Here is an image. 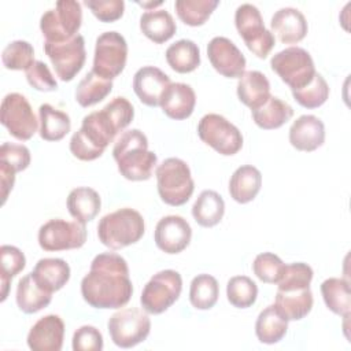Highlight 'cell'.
<instances>
[{"instance_id": "23", "label": "cell", "mask_w": 351, "mask_h": 351, "mask_svg": "<svg viewBox=\"0 0 351 351\" xmlns=\"http://www.w3.org/2000/svg\"><path fill=\"white\" fill-rule=\"evenodd\" d=\"M237 96L251 110L261 107L271 96L267 77L258 70L244 71L237 82Z\"/></svg>"}, {"instance_id": "15", "label": "cell", "mask_w": 351, "mask_h": 351, "mask_svg": "<svg viewBox=\"0 0 351 351\" xmlns=\"http://www.w3.org/2000/svg\"><path fill=\"white\" fill-rule=\"evenodd\" d=\"M44 51L49 58L56 75L60 81H71L84 67L86 59L85 40L77 34L63 43H44Z\"/></svg>"}, {"instance_id": "5", "label": "cell", "mask_w": 351, "mask_h": 351, "mask_svg": "<svg viewBox=\"0 0 351 351\" xmlns=\"http://www.w3.org/2000/svg\"><path fill=\"white\" fill-rule=\"evenodd\" d=\"M158 193L169 206L185 204L193 193L195 182L191 176V169L180 158H167L158 165L156 171Z\"/></svg>"}, {"instance_id": "7", "label": "cell", "mask_w": 351, "mask_h": 351, "mask_svg": "<svg viewBox=\"0 0 351 351\" xmlns=\"http://www.w3.org/2000/svg\"><path fill=\"white\" fill-rule=\"evenodd\" d=\"M270 66L291 90L308 85L317 73L311 55L300 47H288L277 52L271 58Z\"/></svg>"}, {"instance_id": "42", "label": "cell", "mask_w": 351, "mask_h": 351, "mask_svg": "<svg viewBox=\"0 0 351 351\" xmlns=\"http://www.w3.org/2000/svg\"><path fill=\"white\" fill-rule=\"evenodd\" d=\"M292 96L302 107L317 108L328 100L329 86L325 78L319 73H315L311 82L304 88L292 90Z\"/></svg>"}, {"instance_id": "32", "label": "cell", "mask_w": 351, "mask_h": 351, "mask_svg": "<svg viewBox=\"0 0 351 351\" xmlns=\"http://www.w3.org/2000/svg\"><path fill=\"white\" fill-rule=\"evenodd\" d=\"M38 121L40 137L45 141H59L71 129L70 117L64 111L58 110L48 103L40 106Z\"/></svg>"}, {"instance_id": "2", "label": "cell", "mask_w": 351, "mask_h": 351, "mask_svg": "<svg viewBox=\"0 0 351 351\" xmlns=\"http://www.w3.org/2000/svg\"><path fill=\"white\" fill-rule=\"evenodd\" d=\"M112 156L121 176L130 181L149 180L158 163L156 154L148 149L147 136L138 129L121 133L114 144Z\"/></svg>"}, {"instance_id": "33", "label": "cell", "mask_w": 351, "mask_h": 351, "mask_svg": "<svg viewBox=\"0 0 351 351\" xmlns=\"http://www.w3.org/2000/svg\"><path fill=\"white\" fill-rule=\"evenodd\" d=\"M225 213V202L222 196L211 189L203 191L192 206L195 221L203 228H213L221 222Z\"/></svg>"}, {"instance_id": "28", "label": "cell", "mask_w": 351, "mask_h": 351, "mask_svg": "<svg viewBox=\"0 0 351 351\" xmlns=\"http://www.w3.org/2000/svg\"><path fill=\"white\" fill-rule=\"evenodd\" d=\"M140 29L147 38L155 44H162L174 36L177 25L169 11L147 10L140 16Z\"/></svg>"}, {"instance_id": "45", "label": "cell", "mask_w": 351, "mask_h": 351, "mask_svg": "<svg viewBox=\"0 0 351 351\" xmlns=\"http://www.w3.org/2000/svg\"><path fill=\"white\" fill-rule=\"evenodd\" d=\"M26 80L34 89L40 92H53L58 89L55 77L52 75L49 67L41 60H36L26 70Z\"/></svg>"}, {"instance_id": "16", "label": "cell", "mask_w": 351, "mask_h": 351, "mask_svg": "<svg viewBox=\"0 0 351 351\" xmlns=\"http://www.w3.org/2000/svg\"><path fill=\"white\" fill-rule=\"evenodd\" d=\"M207 56L211 66L223 77L240 78L245 70V58L233 41L217 36L207 44Z\"/></svg>"}, {"instance_id": "37", "label": "cell", "mask_w": 351, "mask_h": 351, "mask_svg": "<svg viewBox=\"0 0 351 351\" xmlns=\"http://www.w3.org/2000/svg\"><path fill=\"white\" fill-rule=\"evenodd\" d=\"M219 296V285L210 274H197L189 288L191 304L197 310H210L215 306Z\"/></svg>"}, {"instance_id": "31", "label": "cell", "mask_w": 351, "mask_h": 351, "mask_svg": "<svg viewBox=\"0 0 351 351\" xmlns=\"http://www.w3.org/2000/svg\"><path fill=\"white\" fill-rule=\"evenodd\" d=\"M251 114L254 122L261 129L271 130L278 129L287 123L293 115V108L287 101L276 96H270L265 104L251 110Z\"/></svg>"}, {"instance_id": "21", "label": "cell", "mask_w": 351, "mask_h": 351, "mask_svg": "<svg viewBox=\"0 0 351 351\" xmlns=\"http://www.w3.org/2000/svg\"><path fill=\"white\" fill-rule=\"evenodd\" d=\"M270 27L282 44H296L302 41L308 30L304 15L293 7H284L276 11L271 16Z\"/></svg>"}, {"instance_id": "8", "label": "cell", "mask_w": 351, "mask_h": 351, "mask_svg": "<svg viewBox=\"0 0 351 351\" xmlns=\"http://www.w3.org/2000/svg\"><path fill=\"white\" fill-rule=\"evenodd\" d=\"M234 23L247 48L258 58L265 59L273 49L276 38L274 34L265 27L261 11L250 3H244L236 10Z\"/></svg>"}, {"instance_id": "17", "label": "cell", "mask_w": 351, "mask_h": 351, "mask_svg": "<svg viewBox=\"0 0 351 351\" xmlns=\"http://www.w3.org/2000/svg\"><path fill=\"white\" fill-rule=\"evenodd\" d=\"M191 237V225L180 215H167L159 219L154 233L156 247L166 254H180L189 245Z\"/></svg>"}, {"instance_id": "30", "label": "cell", "mask_w": 351, "mask_h": 351, "mask_svg": "<svg viewBox=\"0 0 351 351\" xmlns=\"http://www.w3.org/2000/svg\"><path fill=\"white\" fill-rule=\"evenodd\" d=\"M288 330V319L274 304L263 308L255 322V333L261 343L274 344L282 340Z\"/></svg>"}, {"instance_id": "50", "label": "cell", "mask_w": 351, "mask_h": 351, "mask_svg": "<svg viewBox=\"0 0 351 351\" xmlns=\"http://www.w3.org/2000/svg\"><path fill=\"white\" fill-rule=\"evenodd\" d=\"M140 5H143V7H145V8H148V7H156V5H160L162 4V1H155V3H138Z\"/></svg>"}, {"instance_id": "12", "label": "cell", "mask_w": 351, "mask_h": 351, "mask_svg": "<svg viewBox=\"0 0 351 351\" xmlns=\"http://www.w3.org/2000/svg\"><path fill=\"white\" fill-rule=\"evenodd\" d=\"M197 134L203 143L218 154L230 156L243 147V134L230 121L219 114H206L197 125Z\"/></svg>"}, {"instance_id": "46", "label": "cell", "mask_w": 351, "mask_h": 351, "mask_svg": "<svg viewBox=\"0 0 351 351\" xmlns=\"http://www.w3.org/2000/svg\"><path fill=\"white\" fill-rule=\"evenodd\" d=\"M84 4L100 22H114L123 15V0H85Z\"/></svg>"}, {"instance_id": "11", "label": "cell", "mask_w": 351, "mask_h": 351, "mask_svg": "<svg viewBox=\"0 0 351 351\" xmlns=\"http://www.w3.org/2000/svg\"><path fill=\"white\" fill-rule=\"evenodd\" d=\"M128 59V44L125 37L118 32H104L96 38L93 69L99 77L104 80H114L118 77Z\"/></svg>"}, {"instance_id": "39", "label": "cell", "mask_w": 351, "mask_h": 351, "mask_svg": "<svg viewBox=\"0 0 351 351\" xmlns=\"http://www.w3.org/2000/svg\"><path fill=\"white\" fill-rule=\"evenodd\" d=\"M218 0H177L174 3L178 18L188 26H202L218 7Z\"/></svg>"}, {"instance_id": "41", "label": "cell", "mask_w": 351, "mask_h": 351, "mask_svg": "<svg viewBox=\"0 0 351 351\" xmlns=\"http://www.w3.org/2000/svg\"><path fill=\"white\" fill-rule=\"evenodd\" d=\"M1 60L8 70H27L34 60V49L30 43L15 40L7 44L1 52Z\"/></svg>"}, {"instance_id": "3", "label": "cell", "mask_w": 351, "mask_h": 351, "mask_svg": "<svg viewBox=\"0 0 351 351\" xmlns=\"http://www.w3.org/2000/svg\"><path fill=\"white\" fill-rule=\"evenodd\" d=\"M119 132L101 108L84 117L81 128L71 136L70 151L80 160L100 158Z\"/></svg>"}, {"instance_id": "49", "label": "cell", "mask_w": 351, "mask_h": 351, "mask_svg": "<svg viewBox=\"0 0 351 351\" xmlns=\"http://www.w3.org/2000/svg\"><path fill=\"white\" fill-rule=\"evenodd\" d=\"M15 170L8 166L4 162H0V189H1V203L4 204L8 193L12 191L14 188V182H15Z\"/></svg>"}, {"instance_id": "47", "label": "cell", "mask_w": 351, "mask_h": 351, "mask_svg": "<svg viewBox=\"0 0 351 351\" xmlns=\"http://www.w3.org/2000/svg\"><path fill=\"white\" fill-rule=\"evenodd\" d=\"M0 162L11 166L16 173L22 171L30 165V151L23 144L5 141L0 147Z\"/></svg>"}, {"instance_id": "36", "label": "cell", "mask_w": 351, "mask_h": 351, "mask_svg": "<svg viewBox=\"0 0 351 351\" xmlns=\"http://www.w3.org/2000/svg\"><path fill=\"white\" fill-rule=\"evenodd\" d=\"M112 90V81L89 71L77 85L75 100L81 107H90L106 99Z\"/></svg>"}, {"instance_id": "35", "label": "cell", "mask_w": 351, "mask_h": 351, "mask_svg": "<svg viewBox=\"0 0 351 351\" xmlns=\"http://www.w3.org/2000/svg\"><path fill=\"white\" fill-rule=\"evenodd\" d=\"M321 293L326 307L343 317H348L351 311V296H350V285L348 281L337 277L326 278L321 284Z\"/></svg>"}, {"instance_id": "43", "label": "cell", "mask_w": 351, "mask_h": 351, "mask_svg": "<svg viewBox=\"0 0 351 351\" xmlns=\"http://www.w3.org/2000/svg\"><path fill=\"white\" fill-rule=\"evenodd\" d=\"M285 263L273 252H262L256 255L252 263L254 274L266 284H277L282 277Z\"/></svg>"}, {"instance_id": "24", "label": "cell", "mask_w": 351, "mask_h": 351, "mask_svg": "<svg viewBox=\"0 0 351 351\" xmlns=\"http://www.w3.org/2000/svg\"><path fill=\"white\" fill-rule=\"evenodd\" d=\"M262 186V174L252 165H243L234 170L229 181V193L237 203H248L256 197Z\"/></svg>"}, {"instance_id": "1", "label": "cell", "mask_w": 351, "mask_h": 351, "mask_svg": "<svg viewBox=\"0 0 351 351\" xmlns=\"http://www.w3.org/2000/svg\"><path fill=\"white\" fill-rule=\"evenodd\" d=\"M81 295L95 308L123 307L133 295L126 261L115 252L96 255L81 281Z\"/></svg>"}, {"instance_id": "38", "label": "cell", "mask_w": 351, "mask_h": 351, "mask_svg": "<svg viewBox=\"0 0 351 351\" xmlns=\"http://www.w3.org/2000/svg\"><path fill=\"white\" fill-rule=\"evenodd\" d=\"M26 266L23 252L14 247L4 244L0 247V280H1V302L5 300L12 277L21 273Z\"/></svg>"}, {"instance_id": "6", "label": "cell", "mask_w": 351, "mask_h": 351, "mask_svg": "<svg viewBox=\"0 0 351 351\" xmlns=\"http://www.w3.org/2000/svg\"><path fill=\"white\" fill-rule=\"evenodd\" d=\"M82 23L81 4L75 0H59L55 8L45 11L40 29L45 41L63 43L77 36Z\"/></svg>"}, {"instance_id": "13", "label": "cell", "mask_w": 351, "mask_h": 351, "mask_svg": "<svg viewBox=\"0 0 351 351\" xmlns=\"http://www.w3.org/2000/svg\"><path fill=\"white\" fill-rule=\"evenodd\" d=\"M86 241L85 223L66 221L62 218L49 219L38 229V244L44 251H66L81 248Z\"/></svg>"}, {"instance_id": "4", "label": "cell", "mask_w": 351, "mask_h": 351, "mask_svg": "<svg viewBox=\"0 0 351 351\" xmlns=\"http://www.w3.org/2000/svg\"><path fill=\"white\" fill-rule=\"evenodd\" d=\"M145 232L143 215L129 207L118 208L101 217L97 225V236L110 250H121L137 243Z\"/></svg>"}, {"instance_id": "22", "label": "cell", "mask_w": 351, "mask_h": 351, "mask_svg": "<svg viewBox=\"0 0 351 351\" xmlns=\"http://www.w3.org/2000/svg\"><path fill=\"white\" fill-rule=\"evenodd\" d=\"M196 104V95L191 85L171 82L160 99L162 111L171 119L181 121L192 115Z\"/></svg>"}, {"instance_id": "27", "label": "cell", "mask_w": 351, "mask_h": 351, "mask_svg": "<svg viewBox=\"0 0 351 351\" xmlns=\"http://www.w3.org/2000/svg\"><path fill=\"white\" fill-rule=\"evenodd\" d=\"M314 299L310 288L296 291L277 289L274 306L288 321H299L311 311Z\"/></svg>"}, {"instance_id": "10", "label": "cell", "mask_w": 351, "mask_h": 351, "mask_svg": "<svg viewBox=\"0 0 351 351\" xmlns=\"http://www.w3.org/2000/svg\"><path fill=\"white\" fill-rule=\"evenodd\" d=\"M182 291L181 274L166 269L154 274L143 288L140 303L149 314H162L173 306Z\"/></svg>"}, {"instance_id": "48", "label": "cell", "mask_w": 351, "mask_h": 351, "mask_svg": "<svg viewBox=\"0 0 351 351\" xmlns=\"http://www.w3.org/2000/svg\"><path fill=\"white\" fill-rule=\"evenodd\" d=\"M103 348V336L100 330L92 325L78 328L73 335L74 351H100Z\"/></svg>"}, {"instance_id": "29", "label": "cell", "mask_w": 351, "mask_h": 351, "mask_svg": "<svg viewBox=\"0 0 351 351\" xmlns=\"http://www.w3.org/2000/svg\"><path fill=\"white\" fill-rule=\"evenodd\" d=\"M100 206L101 200L99 193L89 186L74 188L67 196L69 213L81 223L92 221L99 214Z\"/></svg>"}, {"instance_id": "18", "label": "cell", "mask_w": 351, "mask_h": 351, "mask_svg": "<svg viewBox=\"0 0 351 351\" xmlns=\"http://www.w3.org/2000/svg\"><path fill=\"white\" fill-rule=\"evenodd\" d=\"M64 337V322L56 314L41 317L27 333V346L33 351H60Z\"/></svg>"}, {"instance_id": "19", "label": "cell", "mask_w": 351, "mask_h": 351, "mask_svg": "<svg viewBox=\"0 0 351 351\" xmlns=\"http://www.w3.org/2000/svg\"><path fill=\"white\" fill-rule=\"evenodd\" d=\"M170 84V77L154 66L138 69L133 77L134 93L143 104L149 107L159 106L160 99Z\"/></svg>"}, {"instance_id": "44", "label": "cell", "mask_w": 351, "mask_h": 351, "mask_svg": "<svg viewBox=\"0 0 351 351\" xmlns=\"http://www.w3.org/2000/svg\"><path fill=\"white\" fill-rule=\"evenodd\" d=\"M313 269L303 262L285 265L282 277L277 282L278 291H296L310 288L313 280Z\"/></svg>"}, {"instance_id": "25", "label": "cell", "mask_w": 351, "mask_h": 351, "mask_svg": "<svg viewBox=\"0 0 351 351\" xmlns=\"http://www.w3.org/2000/svg\"><path fill=\"white\" fill-rule=\"evenodd\" d=\"M32 274L44 289L53 293L70 280V266L60 258H43L36 263Z\"/></svg>"}, {"instance_id": "26", "label": "cell", "mask_w": 351, "mask_h": 351, "mask_svg": "<svg viewBox=\"0 0 351 351\" xmlns=\"http://www.w3.org/2000/svg\"><path fill=\"white\" fill-rule=\"evenodd\" d=\"M52 300V293L44 289L32 271L23 276L16 285V304L25 314H34L45 308Z\"/></svg>"}, {"instance_id": "20", "label": "cell", "mask_w": 351, "mask_h": 351, "mask_svg": "<svg viewBox=\"0 0 351 351\" xmlns=\"http://www.w3.org/2000/svg\"><path fill=\"white\" fill-rule=\"evenodd\" d=\"M324 141L325 126L315 115H300L289 128V143L298 151H315Z\"/></svg>"}, {"instance_id": "40", "label": "cell", "mask_w": 351, "mask_h": 351, "mask_svg": "<svg viewBox=\"0 0 351 351\" xmlns=\"http://www.w3.org/2000/svg\"><path fill=\"white\" fill-rule=\"evenodd\" d=\"M226 296L233 307L247 308L255 303L258 287L247 276H234L228 281Z\"/></svg>"}, {"instance_id": "9", "label": "cell", "mask_w": 351, "mask_h": 351, "mask_svg": "<svg viewBox=\"0 0 351 351\" xmlns=\"http://www.w3.org/2000/svg\"><path fill=\"white\" fill-rule=\"evenodd\" d=\"M107 328L115 346L132 348L148 337L151 319L144 308L128 307L114 313L108 319Z\"/></svg>"}, {"instance_id": "34", "label": "cell", "mask_w": 351, "mask_h": 351, "mask_svg": "<svg viewBox=\"0 0 351 351\" xmlns=\"http://www.w3.org/2000/svg\"><path fill=\"white\" fill-rule=\"evenodd\" d=\"M166 60L169 66L181 74L196 70L200 64V49L192 40H178L166 49Z\"/></svg>"}, {"instance_id": "14", "label": "cell", "mask_w": 351, "mask_h": 351, "mask_svg": "<svg viewBox=\"0 0 351 351\" xmlns=\"http://www.w3.org/2000/svg\"><path fill=\"white\" fill-rule=\"evenodd\" d=\"M1 123L10 134L18 140L26 141L34 136L38 129V121L27 99L16 92L8 93L1 101Z\"/></svg>"}]
</instances>
